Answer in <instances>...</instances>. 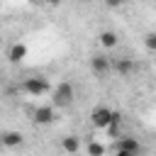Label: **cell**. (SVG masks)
<instances>
[{"label":"cell","instance_id":"obj_1","mask_svg":"<svg viewBox=\"0 0 156 156\" xmlns=\"http://www.w3.org/2000/svg\"><path fill=\"white\" fill-rule=\"evenodd\" d=\"M73 95H76V88H73V83H58L56 85V90H54V105H58V107H66V105H71L73 102Z\"/></svg>","mask_w":156,"mask_h":156},{"label":"cell","instance_id":"obj_2","mask_svg":"<svg viewBox=\"0 0 156 156\" xmlns=\"http://www.w3.org/2000/svg\"><path fill=\"white\" fill-rule=\"evenodd\" d=\"M22 88H24V93H29V95H44V93L49 90V83H46V78H27V80L22 83Z\"/></svg>","mask_w":156,"mask_h":156},{"label":"cell","instance_id":"obj_3","mask_svg":"<svg viewBox=\"0 0 156 156\" xmlns=\"http://www.w3.org/2000/svg\"><path fill=\"white\" fill-rule=\"evenodd\" d=\"M90 119H93V124L95 127H110V119H112V110H107V107H95L93 110V115H90Z\"/></svg>","mask_w":156,"mask_h":156},{"label":"cell","instance_id":"obj_4","mask_svg":"<svg viewBox=\"0 0 156 156\" xmlns=\"http://www.w3.org/2000/svg\"><path fill=\"white\" fill-rule=\"evenodd\" d=\"M54 107L51 105H41V107H37L34 110V122L37 124H51L54 122Z\"/></svg>","mask_w":156,"mask_h":156},{"label":"cell","instance_id":"obj_5","mask_svg":"<svg viewBox=\"0 0 156 156\" xmlns=\"http://www.w3.org/2000/svg\"><path fill=\"white\" fill-rule=\"evenodd\" d=\"M90 68H93V73L105 76V73L112 68V61H110L107 56H93V58H90Z\"/></svg>","mask_w":156,"mask_h":156},{"label":"cell","instance_id":"obj_6","mask_svg":"<svg viewBox=\"0 0 156 156\" xmlns=\"http://www.w3.org/2000/svg\"><path fill=\"white\" fill-rule=\"evenodd\" d=\"M112 68H115L119 76H129V73L136 71V63H134L132 58H117V61L112 63Z\"/></svg>","mask_w":156,"mask_h":156},{"label":"cell","instance_id":"obj_7","mask_svg":"<svg viewBox=\"0 0 156 156\" xmlns=\"http://www.w3.org/2000/svg\"><path fill=\"white\" fill-rule=\"evenodd\" d=\"M0 141H2L5 146H10V149H12V146H22V141H24V139H22V134H20V132H5V134H0Z\"/></svg>","mask_w":156,"mask_h":156},{"label":"cell","instance_id":"obj_8","mask_svg":"<svg viewBox=\"0 0 156 156\" xmlns=\"http://www.w3.org/2000/svg\"><path fill=\"white\" fill-rule=\"evenodd\" d=\"M61 149H63L66 154H78V149H80V141H78V136H73V134L63 136V139H61Z\"/></svg>","mask_w":156,"mask_h":156},{"label":"cell","instance_id":"obj_9","mask_svg":"<svg viewBox=\"0 0 156 156\" xmlns=\"http://www.w3.org/2000/svg\"><path fill=\"white\" fill-rule=\"evenodd\" d=\"M24 56H27V46H24V44H15V46L10 49V54H7V58H10L12 63H20Z\"/></svg>","mask_w":156,"mask_h":156},{"label":"cell","instance_id":"obj_10","mask_svg":"<svg viewBox=\"0 0 156 156\" xmlns=\"http://www.w3.org/2000/svg\"><path fill=\"white\" fill-rule=\"evenodd\" d=\"M98 39H100V44H102L105 49H115V46H117V34H115V32H100Z\"/></svg>","mask_w":156,"mask_h":156},{"label":"cell","instance_id":"obj_11","mask_svg":"<svg viewBox=\"0 0 156 156\" xmlns=\"http://www.w3.org/2000/svg\"><path fill=\"white\" fill-rule=\"evenodd\" d=\"M117 149L119 151H129V154H139V141L136 139H122L117 144Z\"/></svg>","mask_w":156,"mask_h":156},{"label":"cell","instance_id":"obj_12","mask_svg":"<svg viewBox=\"0 0 156 156\" xmlns=\"http://www.w3.org/2000/svg\"><path fill=\"white\" fill-rule=\"evenodd\" d=\"M88 154H90V156H102V154H105V146L98 144V141H90V144H88Z\"/></svg>","mask_w":156,"mask_h":156},{"label":"cell","instance_id":"obj_13","mask_svg":"<svg viewBox=\"0 0 156 156\" xmlns=\"http://www.w3.org/2000/svg\"><path fill=\"white\" fill-rule=\"evenodd\" d=\"M144 44H146V49L156 51V32H149V34L144 37Z\"/></svg>","mask_w":156,"mask_h":156},{"label":"cell","instance_id":"obj_14","mask_svg":"<svg viewBox=\"0 0 156 156\" xmlns=\"http://www.w3.org/2000/svg\"><path fill=\"white\" fill-rule=\"evenodd\" d=\"M105 2H107V5H110V7H117V5H122V2H124V0H105Z\"/></svg>","mask_w":156,"mask_h":156},{"label":"cell","instance_id":"obj_15","mask_svg":"<svg viewBox=\"0 0 156 156\" xmlns=\"http://www.w3.org/2000/svg\"><path fill=\"white\" fill-rule=\"evenodd\" d=\"M115 156H136V154H129V151H119V149H117V154H115Z\"/></svg>","mask_w":156,"mask_h":156},{"label":"cell","instance_id":"obj_16","mask_svg":"<svg viewBox=\"0 0 156 156\" xmlns=\"http://www.w3.org/2000/svg\"><path fill=\"white\" fill-rule=\"evenodd\" d=\"M49 2H51V5H58V2H61V0H49Z\"/></svg>","mask_w":156,"mask_h":156}]
</instances>
